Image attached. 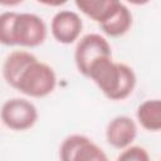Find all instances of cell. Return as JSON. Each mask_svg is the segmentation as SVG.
Returning a JSON list of instances; mask_svg holds the SVG:
<instances>
[{
  "mask_svg": "<svg viewBox=\"0 0 161 161\" xmlns=\"http://www.w3.org/2000/svg\"><path fill=\"white\" fill-rule=\"evenodd\" d=\"M88 78L111 101L126 99L136 87L133 69L125 63L112 60V57L98 59L91 67Z\"/></svg>",
  "mask_w": 161,
  "mask_h": 161,
  "instance_id": "1",
  "label": "cell"
},
{
  "mask_svg": "<svg viewBox=\"0 0 161 161\" xmlns=\"http://www.w3.org/2000/svg\"><path fill=\"white\" fill-rule=\"evenodd\" d=\"M47 25L44 20L30 13L6 11L0 16V42L4 45L35 48L44 43Z\"/></svg>",
  "mask_w": 161,
  "mask_h": 161,
  "instance_id": "2",
  "label": "cell"
},
{
  "mask_svg": "<svg viewBox=\"0 0 161 161\" xmlns=\"http://www.w3.org/2000/svg\"><path fill=\"white\" fill-rule=\"evenodd\" d=\"M55 86L57 75L53 68L35 58L20 73L13 88L25 96L43 98L50 94L54 91Z\"/></svg>",
  "mask_w": 161,
  "mask_h": 161,
  "instance_id": "3",
  "label": "cell"
},
{
  "mask_svg": "<svg viewBox=\"0 0 161 161\" xmlns=\"http://www.w3.org/2000/svg\"><path fill=\"white\" fill-rule=\"evenodd\" d=\"M112 57L111 45L101 34H87L77 44L74 52V62L77 69L83 75L88 77L91 67L101 58Z\"/></svg>",
  "mask_w": 161,
  "mask_h": 161,
  "instance_id": "4",
  "label": "cell"
},
{
  "mask_svg": "<svg viewBox=\"0 0 161 161\" xmlns=\"http://www.w3.org/2000/svg\"><path fill=\"white\" fill-rule=\"evenodd\" d=\"M1 121L13 131H26L36 123L38 109L25 98H10L1 107Z\"/></svg>",
  "mask_w": 161,
  "mask_h": 161,
  "instance_id": "5",
  "label": "cell"
},
{
  "mask_svg": "<svg viewBox=\"0 0 161 161\" xmlns=\"http://www.w3.org/2000/svg\"><path fill=\"white\" fill-rule=\"evenodd\" d=\"M63 161H107L104 151L84 135H70L59 147Z\"/></svg>",
  "mask_w": 161,
  "mask_h": 161,
  "instance_id": "6",
  "label": "cell"
},
{
  "mask_svg": "<svg viewBox=\"0 0 161 161\" xmlns=\"http://www.w3.org/2000/svg\"><path fill=\"white\" fill-rule=\"evenodd\" d=\"M83 29V23L79 15L70 10H62L57 13L50 24L53 38L60 44L74 43Z\"/></svg>",
  "mask_w": 161,
  "mask_h": 161,
  "instance_id": "7",
  "label": "cell"
},
{
  "mask_svg": "<svg viewBox=\"0 0 161 161\" xmlns=\"http://www.w3.org/2000/svg\"><path fill=\"white\" fill-rule=\"evenodd\" d=\"M137 136L136 122L128 116H117L111 119L106 128V140L113 148L123 150L132 145Z\"/></svg>",
  "mask_w": 161,
  "mask_h": 161,
  "instance_id": "8",
  "label": "cell"
},
{
  "mask_svg": "<svg viewBox=\"0 0 161 161\" xmlns=\"http://www.w3.org/2000/svg\"><path fill=\"white\" fill-rule=\"evenodd\" d=\"M75 6L98 24L107 20L122 4L121 0H74Z\"/></svg>",
  "mask_w": 161,
  "mask_h": 161,
  "instance_id": "9",
  "label": "cell"
},
{
  "mask_svg": "<svg viewBox=\"0 0 161 161\" xmlns=\"http://www.w3.org/2000/svg\"><path fill=\"white\" fill-rule=\"evenodd\" d=\"M36 57L26 50H14L11 52L4 60L3 64V75L5 82L14 87L16 79L19 78L20 73L25 69V67L31 63Z\"/></svg>",
  "mask_w": 161,
  "mask_h": 161,
  "instance_id": "10",
  "label": "cell"
},
{
  "mask_svg": "<svg viewBox=\"0 0 161 161\" xmlns=\"http://www.w3.org/2000/svg\"><path fill=\"white\" fill-rule=\"evenodd\" d=\"M132 25V14L128 8L123 4L118 6V9L103 23L99 24L101 30L112 38L121 36L126 34Z\"/></svg>",
  "mask_w": 161,
  "mask_h": 161,
  "instance_id": "11",
  "label": "cell"
},
{
  "mask_svg": "<svg viewBox=\"0 0 161 161\" xmlns=\"http://www.w3.org/2000/svg\"><path fill=\"white\" fill-rule=\"evenodd\" d=\"M137 121L147 131H161V98L147 99L137 108Z\"/></svg>",
  "mask_w": 161,
  "mask_h": 161,
  "instance_id": "12",
  "label": "cell"
},
{
  "mask_svg": "<svg viewBox=\"0 0 161 161\" xmlns=\"http://www.w3.org/2000/svg\"><path fill=\"white\" fill-rule=\"evenodd\" d=\"M122 161H148L150 156L147 151L141 146H128L122 150V152L117 157Z\"/></svg>",
  "mask_w": 161,
  "mask_h": 161,
  "instance_id": "13",
  "label": "cell"
},
{
  "mask_svg": "<svg viewBox=\"0 0 161 161\" xmlns=\"http://www.w3.org/2000/svg\"><path fill=\"white\" fill-rule=\"evenodd\" d=\"M36 3L39 4H43V5H47V6H60V5H64L68 0H35Z\"/></svg>",
  "mask_w": 161,
  "mask_h": 161,
  "instance_id": "14",
  "label": "cell"
},
{
  "mask_svg": "<svg viewBox=\"0 0 161 161\" xmlns=\"http://www.w3.org/2000/svg\"><path fill=\"white\" fill-rule=\"evenodd\" d=\"M24 0H0V4L3 6H16Z\"/></svg>",
  "mask_w": 161,
  "mask_h": 161,
  "instance_id": "15",
  "label": "cell"
},
{
  "mask_svg": "<svg viewBox=\"0 0 161 161\" xmlns=\"http://www.w3.org/2000/svg\"><path fill=\"white\" fill-rule=\"evenodd\" d=\"M126 1L130 3V4H132V5L140 6V5H146V4H148L151 0H126Z\"/></svg>",
  "mask_w": 161,
  "mask_h": 161,
  "instance_id": "16",
  "label": "cell"
}]
</instances>
